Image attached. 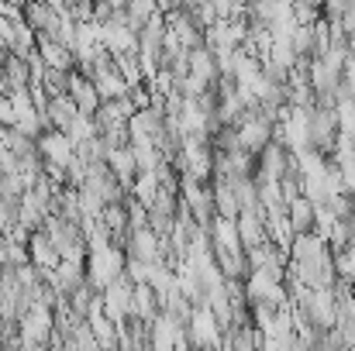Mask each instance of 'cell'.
Instances as JSON below:
<instances>
[{
    "label": "cell",
    "mask_w": 355,
    "mask_h": 351,
    "mask_svg": "<svg viewBox=\"0 0 355 351\" xmlns=\"http://www.w3.org/2000/svg\"><path fill=\"white\" fill-rule=\"evenodd\" d=\"M155 14H162L159 10V0H128V7H124V17H128V24L135 31H141Z\"/></svg>",
    "instance_id": "obj_29"
},
{
    "label": "cell",
    "mask_w": 355,
    "mask_h": 351,
    "mask_svg": "<svg viewBox=\"0 0 355 351\" xmlns=\"http://www.w3.org/2000/svg\"><path fill=\"white\" fill-rule=\"evenodd\" d=\"M97 221L111 231L114 244H124V237H128V231H131V224H128V207H124V204H107L104 214H101Z\"/></svg>",
    "instance_id": "obj_28"
},
{
    "label": "cell",
    "mask_w": 355,
    "mask_h": 351,
    "mask_svg": "<svg viewBox=\"0 0 355 351\" xmlns=\"http://www.w3.org/2000/svg\"><path fill=\"white\" fill-rule=\"evenodd\" d=\"M97 134H101L97 117H87V114H80V117H76V124L69 127V138H73L76 145H87V141H94Z\"/></svg>",
    "instance_id": "obj_33"
},
{
    "label": "cell",
    "mask_w": 355,
    "mask_h": 351,
    "mask_svg": "<svg viewBox=\"0 0 355 351\" xmlns=\"http://www.w3.org/2000/svg\"><path fill=\"white\" fill-rule=\"evenodd\" d=\"M14 120H17V114H14L10 97H7V93H0V124H3V127H14Z\"/></svg>",
    "instance_id": "obj_38"
},
{
    "label": "cell",
    "mask_w": 355,
    "mask_h": 351,
    "mask_svg": "<svg viewBox=\"0 0 355 351\" xmlns=\"http://www.w3.org/2000/svg\"><path fill=\"white\" fill-rule=\"evenodd\" d=\"M245 293H248V303H266V307H290V289L283 279L262 272V269H252L248 279H245Z\"/></svg>",
    "instance_id": "obj_4"
},
{
    "label": "cell",
    "mask_w": 355,
    "mask_h": 351,
    "mask_svg": "<svg viewBox=\"0 0 355 351\" xmlns=\"http://www.w3.org/2000/svg\"><path fill=\"white\" fill-rule=\"evenodd\" d=\"M276 141H283L293 155L311 148V111L300 107H283L279 127H276Z\"/></svg>",
    "instance_id": "obj_3"
},
{
    "label": "cell",
    "mask_w": 355,
    "mask_h": 351,
    "mask_svg": "<svg viewBox=\"0 0 355 351\" xmlns=\"http://www.w3.org/2000/svg\"><path fill=\"white\" fill-rule=\"evenodd\" d=\"M28 258H31V265H38L42 272H52V269L62 262L59 248L49 241L45 231H31V237H28Z\"/></svg>",
    "instance_id": "obj_20"
},
{
    "label": "cell",
    "mask_w": 355,
    "mask_h": 351,
    "mask_svg": "<svg viewBox=\"0 0 355 351\" xmlns=\"http://www.w3.org/2000/svg\"><path fill=\"white\" fill-rule=\"evenodd\" d=\"M338 134H342V124H338V111L335 107H314L311 111V148L331 155L335 145H338Z\"/></svg>",
    "instance_id": "obj_7"
},
{
    "label": "cell",
    "mask_w": 355,
    "mask_h": 351,
    "mask_svg": "<svg viewBox=\"0 0 355 351\" xmlns=\"http://www.w3.org/2000/svg\"><path fill=\"white\" fill-rule=\"evenodd\" d=\"M38 152L45 159V165H59V169H69V162L76 159V141L66 134V131H45L38 138Z\"/></svg>",
    "instance_id": "obj_10"
},
{
    "label": "cell",
    "mask_w": 355,
    "mask_h": 351,
    "mask_svg": "<svg viewBox=\"0 0 355 351\" xmlns=\"http://www.w3.org/2000/svg\"><path fill=\"white\" fill-rule=\"evenodd\" d=\"M38 55L45 59V66H49V69H66V73L80 69V66H76L73 48H69V45H62V42H55V38L38 35Z\"/></svg>",
    "instance_id": "obj_21"
},
{
    "label": "cell",
    "mask_w": 355,
    "mask_h": 351,
    "mask_svg": "<svg viewBox=\"0 0 355 351\" xmlns=\"http://www.w3.org/2000/svg\"><path fill=\"white\" fill-rule=\"evenodd\" d=\"M190 76L197 83H204L207 90H214L221 83V66H218V55L204 45V48H193L190 52Z\"/></svg>",
    "instance_id": "obj_17"
},
{
    "label": "cell",
    "mask_w": 355,
    "mask_h": 351,
    "mask_svg": "<svg viewBox=\"0 0 355 351\" xmlns=\"http://www.w3.org/2000/svg\"><path fill=\"white\" fill-rule=\"evenodd\" d=\"M159 193H162V183H159L155 172H138V176H135V183H131V197H135V200H141V204L148 207V204H155Z\"/></svg>",
    "instance_id": "obj_31"
},
{
    "label": "cell",
    "mask_w": 355,
    "mask_h": 351,
    "mask_svg": "<svg viewBox=\"0 0 355 351\" xmlns=\"http://www.w3.org/2000/svg\"><path fill=\"white\" fill-rule=\"evenodd\" d=\"M24 24H28L35 35L55 38L59 28H62V10H55V7L45 3V0H24Z\"/></svg>",
    "instance_id": "obj_12"
},
{
    "label": "cell",
    "mask_w": 355,
    "mask_h": 351,
    "mask_svg": "<svg viewBox=\"0 0 355 351\" xmlns=\"http://www.w3.org/2000/svg\"><path fill=\"white\" fill-rule=\"evenodd\" d=\"M290 159H293V152L283 145V141H272L262 155H259V169H255V179H283L286 176V169H290Z\"/></svg>",
    "instance_id": "obj_15"
},
{
    "label": "cell",
    "mask_w": 355,
    "mask_h": 351,
    "mask_svg": "<svg viewBox=\"0 0 355 351\" xmlns=\"http://www.w3.org/2000/svg\"><path fill=\"white\" fill-rule=\"evenodd\" d=\"M104 3H111L114 10H124V7H128V0H104Z\"/></svg>",
    "instance_id": "obj_39"
},
{
    "label": "cell",
    "mask_w": 355,
    "mask_h": 351,
    "mask_svg": "<svg viewBox=\"0 0 355 351\" xmlns=\"http://www.w3.org/2000/svg\"><path fill=\"white\" fill-rule=\"evenodd\" d=\"M335 269H338V279H342V282L355 286V244L335 251Z\"/></svg>",
    "instance_id": "obj_34"
},
{
    "label": "cell",
    "mask_w": 355,
    "mask_h": 351,
    "mask_svg": "<svg viewBox=\"0 0 355 351\" xmlns=\"http://www.w3.org/2000/svg\"><path fill=\"white\" fill-rule=\"evenodd\" d=\"M87 80H94L101 100H118V97H128V93H131V87H128V80L121 76V69L114 66V59L94 66V69L87 73Z\"/></svg>",
    "instance_id": "obj_13"
},
{
    "label": "cell",
    "mask_w": 355,
    "mask_h": 351,
    "mask_svg": "<svg viewBox=\"0 0 355 351\" xmlns=\"http://www.w3.org/2000/svg\"><path fill=\"white\" fill-rule=\"evenodd\" d=\"M0 90H3V62H0Z\"/></svg>",
    "instance_id": "obj_40"
},
{
    "label": "cell",
    "mask_w": 355,
    "mask_h": 351,
    "mask_svg": "<svg viewBox=\"0 0 355 351\" xmlns=\"http://www.w3.org/2000/svg\"><path fill=\"white\" fill-rule=\"evenodd\" d=\"M190 341H193V348H218L225 351V331H221V324H218V317L211 314V307L204 303V307H193V317H190Z\"/></svg>",
    "instance_id": "obj_9"
},
{
    "label": "cell",
    "mask_w": 355,
    "mask_h": 351,
    "mask_svg": "<svg viewBox=\"0 0 355 351\" xmlns=\"http://www.w3.org/2000/svg\"><path fill=\"white\" fill-rule=\"evenodd\" d=\"M318 331H335L338 324V293L335 289H311L304 303H297Z\"/></svg>",
    "instance_id": "obj_6"
},
{
    "label": "cell",
    "mask_w": 355,
    "mask_h": 351,
    "mask_svg": "<svg viewBox=\"0 0 355 351\" xmlns=\"http://www.w3.org/2000/svg\"><path fill=\"white\" fill-rule=\"evenodd\" d=\"M152 265L155 262H141V258H128L124 262V276L135 282V286H141V282H148L152 279Z\"/></svg>",
    "instance_id": "obj_35"
},
{
    "label": "cell",
    "mask_w": 355,
    "mask_h": 351,
    "mask_svg": "<svg viewBox=\"0 0 355 351\" xmlns=\"http://www.w3.org/2000/svg\"><path fill=\"white\" fill-rule=\"evenodd\" d=\"M49 204H42L31 190L21 197V214H17V224L21 228H28V231H42L45 228V221H49Z\"/></svg>",
    "instance_id": "obj_23"
},
{
    "label": "cell",
    "mask_w": 355,
    "mask_h": 351,
    "mask_svg": "<svg viewBox=\"0 0 355 351\" xmlns=\"http://www.w3.org/2000/svg\"><path fill=\"white\" fill-rule=\"evenodd\" d=\"M124 262H128V255H124L121 244H107V248L90 251V258H87V279H90V286L97 293L104 286H111L114 279L124 276Z\"/></svg>",
    "instance_id": "obj_2"
},
{
    "label": "cell",
    "mask_w": 355,
    "mask_h": 351,
    "mask_svg": "<svg viewBox=\"0 0 355 351\" xmlns=\"http://www.w3.org/2000/svg\"><path fill=\"white\" fill-rule=\"evenodd\" d=\"M17 214H21V200H10V197H0V234L17 228Z\"/></svg>",
    "instance_id": "obj_36"
},
{
    "label": "cell",
    "mask_w": 355,
    "mask_h": 351,
    "mask_svg": "<svg viewBox=\"0 0 355 351\" xmlns=\"http://www.w3.org/2000/svg\"><path fill=\"white\" fill-rule=\"evenodd\" d=\"M290 45H293L297 59H314V55H318V24H300V28L293 31Z\"/></svg>",
    "instance_id": "obj_30"
},
{
    "label": "cell",
    "mask_w": 355,
    "mask_h": 351,
    "mask_svg": "<svg viewBox=\"0 0 355 351\" xmlns=\"http://www.w3.org/2000/svg\"><path fill=\"white\" fill-rule=\"evenodd\" d=\"M342 93L345 100H355V55H349L342 66Z\"/></svg>",
    "instance_id": "obj_37"
},
{
    "label": "cell",
    "mask_w": 355,
    "mask_h": 351,
    "mask_svg": "<svg viewBox=\"0 0 355 351\" xmlns=\"http://www.w3.org/2000/svg\"><path fill=\"white\" fill-rule=\"evenodd\" d=\"M276 127H279V114H276V111H266L262 104H252V107L245 111V117L235 124L241 152H248V155L259 159V155L276 141Z\"/></svg>",
    "instance_id": "obj_1"
},
{
    "label": "cell",
    "mask_w": 355,
    "mask_h": 351,
    "mask_svg": "<svg viewBox=\"0 0 355 351\" xmlns=\"http://www.w3.org/2000/svg\"><path fill=\"white\" fill-rule=\"evenodd\" d=\"M176 217H180V193L162 190L155 197V204H148V228L159 237H169L176 231Z\"/></svg>",
    "instance_id": "obj_11"
},
{
    "label": "cell",
    "mask_w": 355,
    "mask_h": 351,
    "mask_svg": "<svg viewBox=\"0 0 355 351\" xmlns=\"http://www.w3.org/2000/svg\"><path fill=\"white\" fill-rule=\"evenodd\" d=\"M107 165H111V172L118 176L121 183L131 190V183H135V176H138V159H135V148H131V145L111 148V155H107Z\"/></svg>",
    "instance_id": "obj_24"
},
{
    "label": "cell",
    "mask_w": 355,
    "mask_h": 351,
    "mask_svg": "<svg viewBox=\"0 0 355 351\" xmlns=\"http://www.w3.org/2000/svg\"><path fill=\"white\" fill-rule=\"evenodd\" d=\"M45 124L52 127V131H66L69 134V127L76 124V117H80V107L73 104V97L69 93H62V97H49V104H45Z\"/></svg>",
    "instance_id": "obj_16"
},
{
    "label": "cell",
    "mask_w": 355,
    "mask_h": 351,
    "mask_svg": "<svg viewBox=\"0 0 355 351\" xmlns=\"http://www.w3.org/2000/svg\"><path fill=\"white\" fill-rule=\"evenodd\" d=\"M159 314H162V300H159V293H155L148 282L135 286V314H131V317H141L145 324H152Z\"/></svg>",
    "instance_id": "obj_27"
},
{
    "label": "cell",
    "mask_w": 355,
    "mask_h": 351,
    "mask_svg": "<svg viewBox=\"0 0 355 351\" xmlns=\"http://www.w3.org/2000/svg\"><path fill=\"white\" fill-rule=\"evenodd\" d=\"M266 62H272V66H279V69H293L300 59H297V52H293V45H290V42H272V48H269Z\"/></svg>",
    "instance_id": "obj_32"
},
{
    "label": "cell",
    "mask_w": 355,
    "mask_h": 351,
    "mask_svg": "<svg viewBox=\"0 0 355 351\" xmlns=\"http://www.w3.org/2000/svg\"><path fill=\"white\" fill-rule=\"evenodd\" d=\"M197 351H218V348H197Z\"/></svg>",
    "instance_id": "obj_41"
},
{
    "label": "cell",
    "mask_w": 355,
    "mask_h": 351,
    "mask_svg": "<svg viewBox=\"0 0 355 351\" xmlns=\"http://www.w3.org/2000/svg\"><path fill=\"white\" fill-rule=\"evenodd\" d=\"M52 334H55V307L35 303L28 314H21V321H17V338H21V341L49 345Z\"/></svg>",
    "instance_id": "obj_5"
},
{
    "label": "cell",
    "mask_w": 355,
    "mask_h": 351,
    "mask_svg": "<svg viewBox=\"0 0 355 351\" xmlns=\"http://www.w3.org/2000/svg\"><path fill=\"white\" fill-rule=\"evenodd\" d=\"M211 244H214V255H245V244L238 237V224L228 217H218L211 224Z\"/></svg>",
    "instance_id": "obj_19"
},
{
    "label": "cell",
    "mask_w": 355,
    "mask_h": 351,
    "mask_svg": "<svg viewBox=\"0 0 355 351\" xmlns=\"http://www.w3.org/2000/svg\"><path fill=\"white\" fill-rule=\"evenodd\" d=\"M124 255L128 258H141V262H162V237L152 231V228H138V231H128L124 237Z\"/></svg>",
    "instance_id": "obj_14"
},
{
    "label": "cell",
    "mask_w": 355,
    "mask_h": 351,
    "mask_svg": "<svg viewBox=\"0 0 355 351\" xmlns=\"http://www.w3.org/2000/svg\"><path fill=\"white\" fill-rule=\"evenodd\" d=\"M101 303H104V314L114 321V324H124L131 314H135V282L128 276L114 279L111 286L101 289Z\"/></svg>",
    "instance_id": "obj_8"
},
{
    "label": "cell",
    "mask_w": 355,
    "mask_h": 351,
    "mask_svg": "<svg viewBox=\"0 0 355 351\" xmlns=\"http://www.w3.org/2000/svg\"><path fill=\"white\" fill-rule=\"evenodd\" d=\"M211 190H214V207H218V217L235 221L238 214H241V204H238L235 186H232L228 179H211Z\"/></svg>",
    "instance_id": "obj_26"
},
{
    "label": "cell",
    "mask_w": 355,
    "mask_h": 351,
    "mask_svg": "<svg viewBox=\"0 0 355 351\" xmlns=\"http://www.w3.org/2000/svg\"><path fill=\"white\" fill-rule=\"evenodd\" d=\"M69 97H73V104L80 107V114L87 117H97L101 111V93H97V87H94V80H87L80 69H76V76H73V87H69Z\"/></svg>",
    "instance_id": "obj_22"
},
{
    "label": "cell",
    "mask_w": 355,
    "mask_h": 351,
    "mask_svg": "<svg viewBox=\"0 0 355 351\" xmlns=\"http://www.w3.org/2000/svg\"><path fill=\"white\" fill-rule=\"evenodd\" d=\"M286 214H290V224L297 234H311L318 231V214H314V204L307 197H297L286 204Z\"/></svg>",
    "instance_id": "obj_25"
},
{
    "label": "cell",
    "mask_w": 355,
    "mask_h": 351,
    "mask_svg": "<svg viewBox=\"0 0 355 351\" xmlns=\"http://www.w3.org/2000/svg\"><path fill=\"white\" fill-rule=\"evenodd\" d=\"M235 224H238V237H241L245 251H252L262 241H269L266 237V210H241L235 217Z\"/></svg>",
    "instance_id": "obj_18"
}]
</instances>
